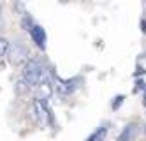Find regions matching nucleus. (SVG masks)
<instances>
[{
	"label": "nucleus",
	"mask_w": 146,
	"mask_h": 141,
	"mask_svg": "<svg viewBox=\"0 0 146 141\" xmlns=\"http://www.w3.org/2000/svg\"><path fill=\"white\" fill-rule=\"evenodd\" d=\"M51 78V71L44 65L40 60H28L25 71H23V80L27 81L28 86H37L39 83H42L44 80Z\"/></svg>",
	"instance_id": "nucleus-1"
},
{
	"label": "nucleus",
	"mask_w": 146,
	"mask_h": 141,
	"mask_svg": "<svg viewBox=\"0 0 146 141\" xmlns=\"http://www.w3.org/2000/svg\"><path fill=\"white\" fill-rule=\"evenodd\" d=\"M30 110H32V115H34V118H35V122H37L40 127H48V124H49V111H48L44 101L34 99V101H32V106H30Z\"/></svg>",
	"instance_id": "nucleus-2"
},
{
	"label": "nucleus",
	"mask_w": 146,
	"mask_h": 141,
	"mask_svg": "<svg viewBox=\"0 0 146 141\" xmlns=\"http://www.w3.org/2000/svg\"><path fill=\"white\" fill-rule=\"evenodd\" d=\"M28 58V49L27 46H23L21 42H13L9 44L7 49V60L13 63V65H19L21 62H25Z\"/></svg>",
	"instance_id": "nucleus-3"
},
{
	"label": "nucleus",
	"mask_w": 146,
	"mask_h": 141,
	"mask_svg": "<svg viewBox=\"0 0 146 141\" xmlns=\"http://www.w3.org/2000/svg\"><path fill=\"white\" fill-rule=\"evenodd\" d=\"M79 80L78 78H72V80H56V88L60 95H70L72 92L78 90V85Z\"/></svg>",
	"instance_id": "nucleus-4"
},
{
	"label": "nucleus",
	"mask_w": 146,
	"mask_h": 141,
	"mask_svg": "<svg viewBox=\"0 0 146 141\" xmlns=\"http://www.w3.org/2000/svg\"><path fill=\"white\" fill-rule=\"evenodd\" d=\"M30 35H32V41L35 42V44L40 48V49H46V41H48V35L44 28L40 25H34L32 28H30Z\"/></svg>",
	"instance_id": "nucleus-5"
},
{
	"label": "nucleus",
	"mask_w": 146,
	"mask_h": 141,
	"mask_svg": "<svg viewBox=\"0 0 146 141\" xmlns=\"http://www.w3.org/2000/svg\"><path fill=\"white\" fill-rule=\"evenodd\" d=\"M35 88H37V99L46 102V101H49V97L53 95V81H51V78L44 80L42 83H39Z\"/></svg>",
	"instance_id": "nucleus-6"
},
{
	"label": "nucleus",
	"mask_w": 146,
	"mask_h": 141,
	"mask_svg": "<svg viewBox=\"0 0 146 141\" xmlns=\"http://www.w3.org/2000/svg\"><path fill=\"white\" fill-rule=\"evenodd\" d=\"M135 136H137V124H129V125L121 131L118 141H134Z\"/></svg>",
	"instance_id": "nucleus-7"
},
{
	"label": "nucleus",
	"mask_w": 146,
	"mask_h": 141,
	"mask_svg": "<svg viewBox=\"0 0 146 141\" xmlns=\"http://www.w3.org/2000/svg\"><path fill=\"white\" fill-rule=\"evenodd\" d=\"M106 134H108V127H100L99 131H95V132H93L86 141H100V139L106 138Z\"/></svg>",
	"instance_id": "nucleus-8"
},
{
	"label": "nucleus",
	"mask_w": 146,
	"mask_h": 141,
	"mask_svg": "<svg viewBox=\"0 0 146 141\" xmlns=\"http://www.w3.org/2000/svg\"><path fill=\"white\" fill-rule=\"evenodd\" d=\"M7 49H9V42L4 37H0V57L7 55Z\"/></svg>",
	"instance_id": "nucleus-9"
},
{
	"label": "nucleus",
	"mask_w": 146,
	"mask_h": 141,
	"mask_svg": "<svg viewBox=\"0 0 146 141\" xmlns=\"http://www.w3.org/2000/svg\"><path fill=\"white\" fill-rule=\"evenodd\" d=\"M123 99H125L123 95H118V97H114V102H113V110H118V108L123 104Z\"/></svg>",
	"instance_id": "nucleus-10"
},
{
	"label": "nucleus",
	"mask_w": 146,
	"mask_h": 141,
	"mask_svg": "<svg viewBox=\"0 0 146 141\" xmlns=\"http://www.w3.org/2000/svg\"><path fill=\"white\" fill-rule=\"evenodd\" d=\"M141 27H143V32L146 34V19H143V21H141Z\"/></svg>",
	"instance_id": "nucleus-11"
},
{
	"label": "nucleus",
	"mask_w": 146,
	"mask_h": 141,
	"mask_svg": "<svg viewBox=\"0 0 146 141\" xmlns=\"http://www.w3.org/2000/svg\"><path fill=\"white\" fill-rule=\"evenodd\" d=\"M60 4H69V2H72V0H58Z\"/></svg>",
	"instance_id": "nucleus-12"
},
{
	"label": "nucleus",
	"mask_w": 146,
	"mask_h": 141,
	"mask_svg": "<svg viewBox=\"0 0 146 141\" xmlns=\"http://www.w3.org/2000/svg\"><path fill=\"white\" fill-rule=\"evenodd\" d=\"M0 13H2V9H0Z\"/></svg>",
	"instance_id": "nucleus-13"
}]
</instances>
